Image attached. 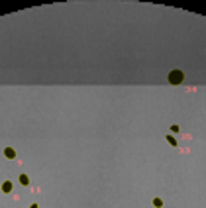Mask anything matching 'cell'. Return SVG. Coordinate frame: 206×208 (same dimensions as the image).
<instances>
[{
	"instance_id": "7",
	"label": "cell",
	"mask_w": 206,
	"mask_h": 208,
	"mask_svg": "<svg viewBox=\"0 0 206 208\" xmlns=\"http://www.w3.org/2000/svg\"><path fill=\"white\" fill-rule=\"evenodd\" d=\"M179 130H181V128H179L177 124H173V126H171V132H179Z\"/></svg>"
},
{
	"instance_id": "5",
	"label": "cell",
	"mask_w": 206,
	"mask_h": 208,
	"mask_svg": "<svg viewBox=\"0 0 206 208\" xmlns=\"http://www.w3.org/2000/svg\"><path fill=\"white\" fill-rule=\"evenodd\" d=\"M153 206L155 208H161V206H163V200H161V198H153Z\"/></svg>"
},
{
	"instance_id": "2",
	"label": "cell",
	"mask_w": 206,
	"mask_h": 208,
	"mask_svg": "<svg viewBox=\"0 0 206 208\" xmlns=\"http://www.w3.org/2000/svg\"><path fill=\"white\" fill-rule=\"evenodd\" d=\"M12 189H14V184H12V181H4L2 183V193H12Z\"/></svg>"
},
{
	"instance_id": "1",
	"label": "cell",
	"mask_w": 206,
	"mask_h": 208,
	"mask_svg": "<svg viewBox=\"0 0 206 208\" xmlns=\"http://www.w3.org/2000/svg\"><path fill=\"white\" fill-rule=\"evenodd\" d=\"M167 80L171 83V85H183V80H185V73L181 71V69H173V71L169 73Z\"/></svg>"
},
{
	"instance_id": "4",
	"label": "cell",
	"mask_w": 206,
	"mask_h": 208,
	"mask_svg": "<svg viewBox=\"0 0 206 208\" xmlns=\"http://www.w3.org/2000/svg\"><path fill=\"white\" fill-rule=\"evenodd\" d=\"M20 183H22L24 187H28V184H30V177L26 175V173H22V175H20Z\"/></svg>"
},
{
	"instance_id": "3",
	"label": "cell",
	"mask_w": 206,
	"mask_h": 208,
	"mask_svg": "<svg viewBox=\"0 0 206 208\" xmlns=\"http://www.w3.org/2000/svg\"><path fill=\"white\" fill-rule=\"evenodd\" d=\"M4 157H6V159H14V157H16V151L12 149V147H6V149H4Z\"/></svg>"
},
{
	"instance_id": "8",
	"label": "cell",
	"mask_w": 206,
	"mask_h": 208,
	"mask_svg": "<svg viewBox=\"0 0 206 208\" xmlns=\"http://www.w3.org/2000/svg\"><path fill=\"white\" fill-rule=\"evenodd\" d=\"M30 208H39V206H38V204H32V206H30Z\"/></svg>"
},
{
	"instance_id": "6",
	"label": "cell",
	"mask_w": 206,
	"mask_h": 208,
	"mask_svg": "<svg viewBox=\"0 0 206 208\" xmlns=\"http://www.w3.org/2000/svg\"><path fill=\"white\" fill-rule=\"evenodd\" d=\"M167 142L171 143V145H177V139H175L173 136H167Z\"/></svg>"
}]
</instances>
